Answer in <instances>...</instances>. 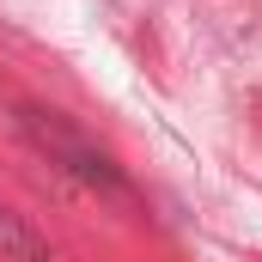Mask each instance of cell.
Segmentation results:
<instances>
[{
  "instance_id": "1",
  "label": "cell",
  "mask_w": 262,
  "mask_h": 262,
  "mask_svg": "<svg viewBox=\"0 0 262 262\" xmlns=\"http://www.w3.org/2000/svg\"><path fill=\"white\" fill-rule=\"evenodd\" d=\"M12 128H18V140H25L31 152H43V159H49L55 171H67L79 189H92V195H104V201H122V207L134 201L128 177H122V165H116V159H110L92 134H79L61 110L18 104V110H12Z\"/></svg>"
}]
</instances>
